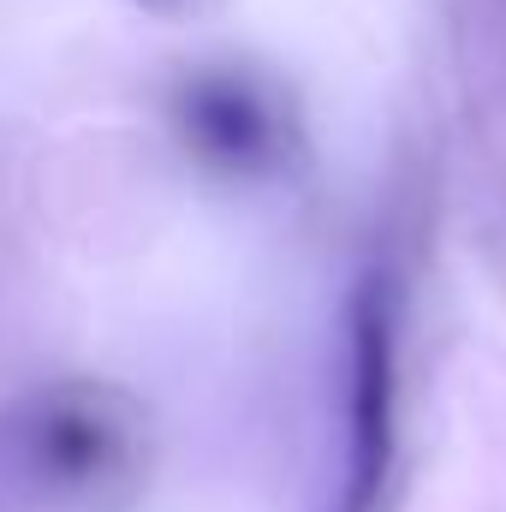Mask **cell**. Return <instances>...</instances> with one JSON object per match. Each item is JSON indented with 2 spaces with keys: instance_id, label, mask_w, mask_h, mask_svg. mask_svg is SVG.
I'll return each mask as SVG.
<instances>
[{
  "instance_id": "2",
  "label": "cell",
  "mask_w": 506,
  "mask_h": 512,
  "mask_svg": "<svg viewBox=\"0 0 506 512\" xmlns=\"http://www.w3.org/2000/svg\"><path fill=\"white\" fill-rule=\"evenodd\" d=\"M185 114H191L197 143H203L209 155H221V161H239V155L251 161V155H262V143H268V114L251 102V90L233 84V78L197 84Z\"/></svg>"
},
{
  "instance_id": "1",
  "label": "cell",
  "mask_w": 506,
  "mask_h": 512,
  "mask_svg": "<svg viewBox=\"0 0 506 512\" xmlns=\"http://www.w3.org/2000/svg\"><path fill=\"white\" fill-rule=\"evenodd\" d=\"M131 417L96 387H54L36 393L12 429H6V453L24 477L30 495L48 501H90L108 495L131 465Z\"/></svg>"
}]
</instances>
